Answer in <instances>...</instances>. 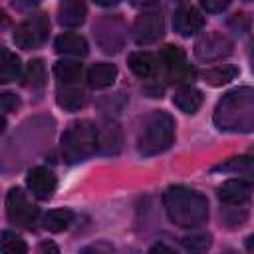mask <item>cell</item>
<instances>
[{
	"label": "cell",
	"instance_id": "cell-19",
	"mask_svg": "<svg viewBox=\"0 0 254 254\" xmlns=\"http://www.w3.org/2000/svg\"><path fill=\"white\" fill-rule=\"evenodd\" d=\"M73 212L69 208H56V210H50L46 216H44V228L50 230V232H62L65 230L71 220H73Z\"/></svg>",
	"mask_w": 254,
	"mask_h": 254
},
{
	"label": "cell",
	"instance_id": "cell-7",
	"mask_svg": "<svg viewBox=\"0 0 254 254\" xmlns=\"http://www.w3.org/2000/svg\"><path fill=\"white\" fill-rule=\"evenodd\" d=\"M230 52H232V42L226 36L216 34V32L204 34L194 44V54L202 62H216V60L228 56Z\"/></svg>",
	"mask_w": 254,
	"mask_h": 254
},
{
	"label": "cell",
	"instance_id": "cell-12",
	"mask_svg": "<svg viewBox=\"0 0 254 254\" xmlns=\"http://www.w3.org/2000/svg\"><path fill=\"white\" fill-rule=\"evenodd\" d=\"M85 14H87V8H85L83 0H64L58 10V20L65 28H75V26L83 24Z\"/></svg>",
	"mask_w": 254,
	"mask_h": 254
},
{
	"label": "cell",
	"instance_id": "cell-3",
	"mask_svg": "<svg viewBox=\"0 0 254 254\" xmlns=\"http://www.w3.org/2000/svg\"><path fill=\"white\" fill-rule=\"evenodd\" d=\"M175 139V121L165 111H155L147 117L139 139H137V151L145 157L163 153L171 147Z\"/></svg>",
	"mask_w": 254,
	"mask_h": 254
},
{
	"label": "cell",
	"instance_id": "cell-26",
	"mask_svg": "<svg viewBox=\"0 0 254 254\" xmlns=\"http://www.w3.org/2000/svg\"><path fill=\"white\" fill-rule=\"evenodd\" d=\"M210 236L208 234H189L181 238V244L185 250L189 252H204L206 248H210Z\"/></svg>",
	"mask_w": 254,
	"mask_h": 254
},
{
	"label": "cell",
	"instance_id": "cell-27",
	"mask_svg": "<svg viewBox=\"0 0 254 254\" xmlns=\"http://www.w3.org/2000/svg\"><path fill=\"white\" fill-rule=\"evenodd\" d=\"M252 165H254V157H234L228 163L218 165L216 169H220V171H246Z\"/></svg>",
	"mask_w": 254,
	"mask_h": 254
},
{
	"label": "cell",
	"instance_id": "cell-21",
	"mask_svg": "<svg viewBox=\"0 0 254 254\" xmlns=\"http://www.w3.org/2000/svg\"><path fill=\"white\" fill-rule=\"evenodd\" d=\"M159 60H161V62H163V65L169 69V73H171V71H177V69H181V67H185V65H187L183 48L173 46V44L165 46V48L159 52Z\"/></svg>",
	"mask_w": 254,
	"mask_h": 254
},
{
	"label": "cell",
	"instance_id": "cell-4",
	"mask_svg": "<svg viewBox=\"0 0 254 254\" xmlns=\"http://www.w3.org/2000/svg\"><path fill=\"white\" fill-rule=\"evenodd\" d=\"M97 149V129L89 121H73L62 135V155L73 165L85 161Z\"/></svg>",
	"mask_w": 254,
	"mask_h": 254
},
{
	"label": "cell",
	"instance_id": "cell-30",
	"mask_svg": "<svg viewBox=\"0 0 254 254\" xmlns=\"http://www.w3.org/2000/svg\"><path fill=\"white\" fill-rule=\"evenodd\" d=\"M38 250L40 252H54V254H58L60 250H58V246L56 244H52V242H42L40 246H38Z\"/></svg>",
	"mask_w": 254,
	"mask_h": 254
},
{
	"label": "cell",
	"instance_id": "cell-5",
	"mask_svg": "<svg viewBox=\"0 0 254 254\" xmlns=\"http://www.w3.org/2000/svg\"><path fill=\"white\" fill-rule=\"evenodd\" d=\"M50 30V22L44 14H36L26 18L24 22H20L14 30V42L16 46L24 48V50H32L38 48L40 44H44L46 36Z\"/></svg>",
	"mask_w": 254,
	"mask_h": 254
},
{
	"label": "cell",
	"instance_id": "cell-13",
	"mask_svg": "<svg viewBox=\"0 0 254 254\" xmlns=\"http://www.w3.org/2000/svg\"><path fill=\"white\" fill-rule=\"evenodd\" d=\"M54 48L58 54H67V56H87L89 48H87V42L83 36L79 34H71V32H65L62 36L56 38L54 42Z\"/></svg>",
	"mask_w": 254,
	"mask_h": 254
},
{
	"label": "cell",
	"instance_id": "cell-15",
	"mask_svg": "<svg viewBox=\"0 0 254 254\" xmlns=\"http://www.w3.org/2000/svg\"><path fill=\"white\" fill-rule=\"evenodd\" d=\"M117 77V67L113 64H95L89 67L87 71V83L95 89H103L109 87Z\"/></svg>",
	"mask_w": 254,
	"mask_h": 254
},
{
	"label": "cell",
	"instance_id": "cell-6",
	"mask_svg": "<svg viewBox=\"0 0 254 254\" xmlns=\"http://www.w3.org/2000/svg\"><path fill=\"white\" fill-rule=\"evenodd\" d=\"M6 212H8V218L14 222V224H20V226H26L30 228L34 224V220L38 218V206H34L22 189H10L8 190V196H6Z\"/></svg>",
	"mask_w": 254,
	"mask_h": 254
},
{
	"label": "cell",
	"instance_id": "cell-11",
	"mask_svg": "<svg viewBox=\"0 0 254 254\" xmlns=\"http://www.w3.org/2000/svg\"><path fill=\"white\" fill-rule=\"evenodd\" d=\"M202 26H204V18H202V14H200L196 8H192V6L181 8V10H177L175 16H173V28H175V32H179V34L185 36V38L196 34L198 30H202Z\"/></svg>",
	"mask_w": 254,
	"mask_h": 254
},
{
	"label": "cell",
	"instance_id": "cell-23",
	"mask_svg": "<svg viewBox=\"0 0 254 254\" xmlns=\"http://www.w3.org/2000/svg\"><path fill=\"white\" fill-rule=\"evenodd\" d=\"M81 64L79 62H71V60H64L58 62L54 65V73L62 83H75L81 77Z\"/></svg>",
	"mask_w": 254,
	"mask_h": 254
},
{
	"label": "cell",
	"instance_id": "cell-1",
	"mask_svg": "<svg viewBox=\"0 0 254 254\" xmlns=\"http://www.w3.org/2000/svg\"><path fill=\"white\" fill-rule=\"evenodd\" d=\"M214 123L224 131L254 129V89L238 87L228 91L216 105Z\"/></svg>",
	"mask_w": 254,
	"mask_h": 254
},
{
	"label": "cell",
	"instance_id": "cell-14",
	"mask_svg": "<svg viewBox=\"0 0 254 254\" xmlns=\"http://www.w3.org/2000/svg\"><path fill=\"white\" fill-rule=\"evenodd\" d=\"M97 149L103 155H115L121 149V129L115 123H107L97 131Z\"/></svg>",
	"mask_w": 254,
	"mask_h": 254
},
{
	"label": "cell",
	"instance_id": "cell-24",
	"mask_svg": "<svg viewBox=\"0 0 254 254\" xmlns=\"http://www.w3.org/2000/svg\"><path fill=\"white\" fill-rule=\"evenodd\" d=\"M46 83V65L42 60H32L24 73V85L32 89H40Z\"/></svg>",
	"mask_w": 254,
	"mask_h": 254
},
{
	"label": "cell",
	"instance_id": "cell-28",
	"mask_svg": "<svg viewBox=\"0 0 254 254\" xmlns=\"http://www.w3.org/2000/svg\"><path fill=\"white\" fill-rule=\"evenodd\" d=\"M230 2H232V0H200L202 8H204L206 12H210V14H216V12L226 10Z\"/></svg>",
	"mask_w": 254,
	"mask_h": 254
},
{
	"label": "cell",
	"instance_id": "cell-18",
	"mask_svg": "<svg viewBox=\"0 0 254 254\" xmlns=\"http://www.w3.org/2000/svg\"><path fill=\"white\" fill-rule=\"evenodd\" d=\"M20 58L12 54L8 48H2V58H0V81L10 83L20 75Z\"/></svg>",
	"mask_w": 254,
	"mask_h": 254
},
{
	"label": "cell",
	"instance_id": "cell-20",
	"mask_svg": "<svg viewBox=\"0 0 254 254\" xmlns=\"http://www.w3.org/2000/svg\"><path fill=\"white\" fill-rule=\"evenodd\" d=\"M58 105L65 111H79L85 105V93L75 87H64L58 91Z\"/></svg>",
	"mask_w": 254,
	"mask_h": 254
},
{
	"label": "cell",
	"instance_id": "cell-10",
	"mask_svg": "<svg viewBox=\"0 0 254 254\" xmlns=\"http://www.w3.org/2000/svg\"><path fill=\"white\" fill-rule=\"evenodd\" d=\"M250 190H252V185L248 181H244V179H230V181L220 185L218 198L224 204H228V206H240V204L248 202Z\"/></svg>",
	"mask_w": 254,
	"mask_h": 254
},
{
	"label": "cell",
	"instance_id": "cell-17",
	"mask_svg": "<svg viewBox=\"0 0 254 254\" xmlns=\"http://www.w3.org/2000/svg\"><path fill=\"white\" fill-rule=\"evenodd\" d=\"M127 64H129L131 71L137 77H141V79L151 77L155 73V67H157V60L149 52H135V54H131L129 60H127Z\"/></svg>",
	"mask_w": 254,
	"mask_h": 254
},
{
	"label": "cell",
	"instance_id": "cell-33",
	"mask_svg": "<svg viewBox=\"0 0 254 254\" xmlns=\"http://www.w3.org/2000/svg\"><path fill=\"white\" fill-rule=\"evenodd\" d=\"M22 6H32V4H38L40 0H18Z\"/></svg>",
	"mask_w": 254,
	"mask_h": 254
},
{
	"label": "cell",
	"instance_id": "cell-31",
	"mask_svg": "<svg viewBox=\"0 0 254 254\" xmlns=\"http://www.w3.org/2000/svg\"><path fill=\"white\" fill-rule=\"evenodd\" d=\"M119 0H95V4H99V6H115Z\"/></svg>",
	"mask_w": 254,
	"mask_h": 254
},
{
	"label": "cell",
	"instance_id": "cell-29",
	"mask_svg": "<svg viewBox=\"0 0 254 254\" xmlns=\"http://www.w3.org/2000/svg\"><path fill=\"white\" fill-rule=\"evenodd\" d=\"M20 105V101H18V97L14 95V93H2V111L4 113H10L12 109H16Z\"/></svg>",
	"mask_w": 254,
	"mask_h": 254
},
{
	"label": "cell",
	"instance_id": "cell-2",
	"mask_svg": "<svg viewBox=\"0 0 254 254\" xmlns=\"http://www.w3.org/2000/svg\"><path fill=\"white\" fill-rule=\"evenodd\" d=\"M169 218L179 226H198L208 216V204L202 194L187 187H169L163 194Z\"/></svg>",
	"mask_w": 254,
	"mask_h": 254
},
{
	"label": "cell",
	"instance_id": "cell-32",
	"mask_svg": "<svg viewBox=\"0 0 254 254\" xmlns=\"http://www.w3.org/2000/svg\"><path fill=\"white\" fill-rule=\"evenodd\" d=\"M244 244H246V248H248L250 252H254V234H252V236H248Z\"/></svg>",
	"mask_w": 254,
	"mask_h": 254
},
{
	"label": "cell",
	"instance_id": "cell-22",
	"mask_svg": "<svg viewBox=\"0 0 254 254\" xmlns=\"http://www.w3.org/2000/svg\"><path fill=\"white\" fill-rule=\"evenodd\" d=\"M238 75V67L236 65H216V67H210L206 71H202V79L210 85H222V83H228L232 81L234 77Z\"/></svg>",
	"mask_w": 254,
	"mask_h": 254
},
{
	"label": "cell",
	"instance_id": "cell-25",
	"mask_svg": "<svg viewBox=\"0 0 254 254\" xmlns=\"http://www.w3.org/2000/svg\"><path fill=\"white\" fill-rule=\"evenodd\" d=\"M0 250L4 254H26L28 252V246L22 238H18L16 234L4 230L2 232V240H0Z\"/></svg>",
	"mask_w": 254,
	"mask_h": 254
},
{
	"label": "cell",
	"instance_id": "cell-9",
	"mask_svg": "<svg viewBox=\"0 0 254 254\" xmlns=\"http://www.w3.org/2000/svg\"><path fill=\"white\" fill-rule=\"evenodd\" d=\"M26 185L28 189L32 190V194L40 200H48L56 187H58V181H56V175L50 171V169H44V167H36L28 173L26 177Z\"/></svg>",
	"mask_w": 254,
	"mask_h": 254
},
{
	"label": "cell",
	"instance_id": "cell-16",
	"mask_svg": "<svg viewBox=\"0 0 254 254\" xmlns=\"http://www.w3.org/2000/svg\"><path fill=\"white\" fill-rule=\"evenodd\" d=\"M173 103L185 111V113H194L200 105H202V93L196 89V87H190V85H185V87H179L173 95Z\"/></svg>",
	"mask_w": 254,
	"mask_h": 254
},
{
	"label": "cell",
	"instance_id": "cell-8",
	"mask_svg": "<svg viewBox=\"0 0 254 254\" xmlns=\"http://www.w3.org/2000/svg\"><path fill=\"white\" fill-rule=\"evenodd\" d=\"M163 30H165L163 16L159 12H145L137 16L133 24V38L139 46H147V44L157 42L163 36Z\"/></svg>",
	"mask_w": 254,
	"mask_h": 254
}]
</instances>
